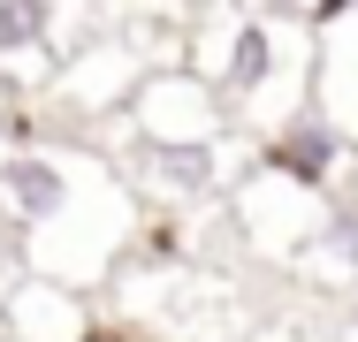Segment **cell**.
Segmentation results:
<instances>
[{
  "mask_svg": "<svg viewBox=\"0 0 358 342\" xmlns=\"http://www.w3.org/2000/svg\"><path fill=\"white\" fill-rule=\"evenodd\" d=\"M336 160H343V137H336V122H320V114H289L282 137L267 144V168L289 175V183H305V191H320L336 175Z\"/></svg>",
  "mask_w": 358,
  "mask_h": 342,
  "instance_id": "6da1fadb",
  "label": "cell"
},
{
  "mask_svg": "<svg viewBox=\"0 0 358 342\" xmlns=\"http://www.w3.org/2000/svg\"><path fill=\"white\" fill-rule=\"evenodd\" d=\"M267 76H275V31H267V23H236V38H229V68H221L229 99H252Z\"/></svg>",
  "mask_w": 358,
  "mask_h": 342,
  "instance_id": "3957f363",
  "label": "cell"
},
{
  "mask_svg": "<svg viewBox=\"0 0 358 342\" xmlns=\"http://www.w3.org/2000/svg\"><path fill=\"white\" fill-rule=\"evenodd\" d=\"M46 31H54L46 0H0V54H31Z\"/></svg>",
  "mask_w": 358,
  "mask_h": 342,
  "instance_id": "5b68a950",
  "label": "cell"
},
{
  "mask_svg": "<svg viewBox=\"0 0 358 342\" xmlns=\"http://www.w3.org/2000/svg\"><path fill=\"white\" fill-rule=\"evenodd\" d=\"M84 342H138V335H122V327H84Z\"/></svg>",
  "mask_w": 358,
  "mask_h": 342,
  "instance_id": "8992f818",
  "label": "cell"
},
{
  "mask_svg": "<svg viewBox=\"0 0 358 342\" xmlns=\"http://www.w3.org/2000/svg\"><path fill=\"white\" fill-rule=\"evenodd\" d=\"M152 183L160 191H206L214 183V144H152Z\"/></svg>",
  "mask_w": 358,
  "mask_h": 342,
  "instance_id": "277c9868",
  "label": "cell"
},
{
  "mask_svg": "<svg viewBox=\"0 0 358 342\" xmlns=\"http://www.w3.org/2000/svg\"><path fill=\"white\" fill-rule=\"evenodd\" d=\"M0 198L15 205L23 221H54V213H69V168L38 160V152H15L0 168Z\"/></svg>",
  "mask_w": 358,
  "mask_h": 342,
  "instance_id": "7a4b0ae2",
  "label": "cell"
}]
</instances>
